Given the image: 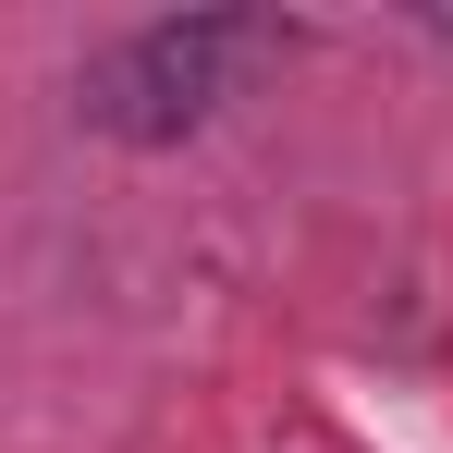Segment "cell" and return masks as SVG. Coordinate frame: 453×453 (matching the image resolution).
<instances>
[{
    "instance_id": "cell-1",
    "label": "cell",
    "mask_w": 453,
    "mask_h": 453,
    "mask_svg": "<svg viewBox=\"0 0 453 453\" xmlns=\"http://www.w3.org/2000/svg\"><path fill=\"white\" fill-rule=\"evenodd\" d=\"M257 50H270L257 12H159V25H123L74 74V111L98 135H123V148H172V135H196L233 98V74H245Z\"/></svg>"
}]
</instances>
